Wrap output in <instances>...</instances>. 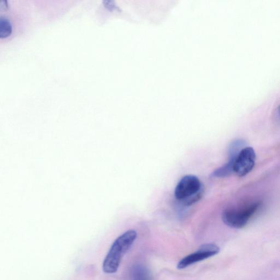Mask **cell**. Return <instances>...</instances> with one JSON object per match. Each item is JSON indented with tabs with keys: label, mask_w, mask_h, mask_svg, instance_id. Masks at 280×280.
<instances>
[{
	"label": "cell",
	"mask_w": 280,
	"mask_h": 280,
	"mask_svg": "<svg viewBox=\"0 0 280 280\" xmlns=\"http://www.w3.org/2000/svg\"><path fill=\"white\" fill-rule=\"evenodd\" d=\"M137 237L134 230H129L115 239L105 258L102 268L107 274L117 271L122 259L131 248Z\"/></svg>",
	"instance_id": "6da1fadb"
},
{
	"label": "cell",
	"mask_w": 280,
	"mask_h": 280,
	"mask_svg": "<svg viewBox=\"0 0 280 280\" xmlns=\"http://www.w3.org/2000/svg\"><path fill=\"white\" fill-rule=\"evenodd\" d=\"M256 158L254 149L250 147L243 148L234 161V173L239 177L248 175L255 167Z\"/></svg>",
	"instance_id": "5b68a950"
},
{
	"label": "cell",
	"mask_w": 280,
	"mask_h": 280,
	"mask_svg": "<svg viewBox=\"0 0 280 280\" xmlns=\"http://www.w3.org/2000/svg\"><path fill=\"white\" fill-rule=\"evenodd\" d=\"M12 32V25L8 19H0V38L9 37Z\"/></svg>",
	"instance_id": "ba28073f"
},
{
	"label": "cell",
	"mask_w": 280,
	"mask_h": 280,
	"mask_svg": "<svg viewBox=\"0 0 280 280\" xmlns=\"http://www.w3.org/2000/svg\"><path fill=\"white\" fill-rule=\"evenodd\" d=\"M0 7H1L2 8V7H3V8L2 9V10L6 9L7 8H8V5H7L6 2L3 1L1 4H0Z\"/></svg>",
	"instance_id": "9c48e42d"
},
{
	"label": "cell",
	"mask_w": 280,
	"mask_h": 280,
	"mask_svg": "<svg viewBox=\"0 0 280 280\" xmlns=\"http://www.w3.org/2000/svg\"><path fill=\"white\" fill-rule=\"evenodd\" d=\"M235 158V157H230L229 162L223 167L216 169L211 174V176L221 178V177H226L230 176L232 173H234L233 166Z\"/></svg>",
	"instance_id": "52a82bcc"
},
{
	"label": "cell",
	"mask_w": 280,
	"mask_h": 280,
	"mask_svg": "<svg viewBox=\"0 0 280 280\" xmlns=\"http://www.w3.org/2000/svg\"><path fill=\"white\" fill-rule=\"evenodd\" d=\"M151 272L141 264L133 266L131 270V280H151Z\"/></svg>",
	"instance_id": "8992f818"
},
{
	"label": "cell",
	"mask_w": 280,
	"mask_h": 280,
	"mask_svg": "<svg viewBox=\"0 0 280 280\" xmlns=\"http://www.w3.org/2000/svg\"><path fill=\"white\" fill-rule=\"evenodd\" d=\"M279 112H280V105H279Z\"/></svg>",
	"instance_id": "30bf717a"
},
{
	"label": "cell",
	"mask_w": 280,
	"mask_h": 280,
	"mask_svg": "<svg viewBox=\"0 0 280 280\" xmlns=\"http://www.w3.org/2000/svg\"><path fill=\"white\" fill-rule=\"evenodd\" d=\"M203 190V184L196 176L187 175L177 184L175 196L184 206H190L200 200Z\"/></svg>",
	"instance_id": "7a4b0ae2"
},
{
	"label": "cell",
	"mask_w": 280,
	"mask_h": 280,
	"mask_svg": "<svg viewBox=\"0 0 280 280\" xmlns=\"http://www.w3.org/2000/svg\"><path fill=\"white\" fill-rule=\"evenodd\" d=\"M261 205V202L257 201L241 207L227 209L222 214V220L231 228H243L256 214Z\"/></svg>",
	"instance_id": "3957f363"
},
{
	"label": "cell",
	"mask_w": 280,
	"mask_h": 280,
	"mask_svg": "<svg viewBox=\"0 0 280 280\" xmlns=\"http://www.w3.org/2000/svg\"><path fill=\"white\" fill-rule=\"evenodd\" d=\"M220 250V248L215 244H204L196 252L182 258L177 267L179 269L186 268L191 265L217 255Z\"/></svg>",
	"instance_id": "277c9868"
}]
</instances>
